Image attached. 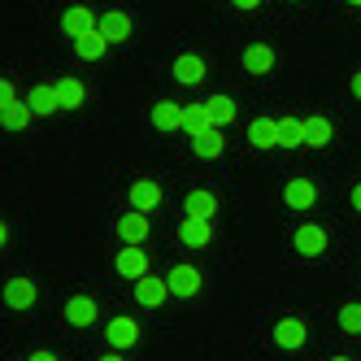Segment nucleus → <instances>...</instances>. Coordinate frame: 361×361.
<instances>
[{
  "instance_id": "f257e3e1",
  "label": "nucleus",
  "mask_w": 361,
  "mask_h": 361,
  "mask_svg": "<svg viewBox=\"0 0 361 361\" xmlns=\"http://www.w3.org/2000/svg\"><path fill=\"white\" fill-rule=\"evenodd\" d=\"M0 118H5V126H9V131H27V126H31V118H35L31 100H22V96L13 92V83H9V79L0 83Z\"/></svg>"
},
{
  "instance_id": "473e14b6",
  "label": "nucleus",
  "mask_w": 361,
  "mask_h": 361,
  "mask_svg": "<svg viewBox=\"0 0 361 361\" xmlns=\"http://www.w3.org/2000/svg\"><path fill=\"white\" fill-rule=\"evenodd\" d=\"M353 209H357V214H361V183H357V188H353Z\"/></svg>"
},
{
  "instance_id": "9d476101",
  "label": "nucleus",
  "mask_w": 361,
  "mask_h": 361,
  "mask_svg": "<svg viewBox=\"0 0 361 361\" xmlns=\"http://www.w3.org/2000/svg\"><path fill=\"white\" fill-rule=\"evenodd\" d=\"M214 214H218V196H214V192L196 188V192L183 196V218H204V222H214Z\"/></svg>"
},
{
  "instance_id": "dca6fc26",
  "label": "nucleus",
  "mask_w": 361,
  "mask_h": 361,
  "mask_svg": "<svg viewBox=\"0 0 361 361\" xmlns=\"http://www.w3.org/2000/svg\"><path fill=\"white\" fill-rule=\"evenodd\" d=\"M188 135H204V131H218V118L209 109V100H196V105H188Z\"/></svg>"
},
{
  "instance_id": "4be33fe9",
  "label": "nucleus",
  "mask_w": 361,
  "mask_h": 361,
  "mask_svg": "<svg viewBox=\"0 0 361 361\" xmlns=\"http://www.w3.org/2000/svg\"><path fill=\"white\" fill-rule=\"evenodd\" d=\"M66 322H70V326H92V322H96V300H92V296L66 300Z\"/></svg>"
},
{
  "instance_id": "ddd939ff",
  "label": "nucleus",
  "mask_w": 361,
  "mask_h": 361,
  "mask_svg": "<svg viewBox=\"0 0 361 361\" xmlns=\"http://www.w3.org/2000/svg\"><path fill=\"white\" fill-rule=\"evenodd\" d=\"M178 240H183L188 248H209L214 222H204V218H183V222H178Z\"/></svg>"
},
{
  "instance_id": "6ab92c4d",
  "label": "nucleus",
  "mask_w": 361,
  "mask_h": 361,
  "mask_svg": "<svg viewBox=\"0 0 361 361\" xmlns=\"http://www.w3.org/2000/svg\"><path fill=\"white\" fill-rule=\"evenodd\" d=\"M100 31L109 35V44H122V39H131V13H122V9H109V13H100Z\"/></svg>"
},
{
  "instance_id": "e433bc0d",
  "label": "nucleus",
  "mask_w": 361,
  "mask_h": 361,
  "mask_svg": "<svg viewBox=\"0 0 361 361\" xmlns=\"http://www.w3.org/2000/svg\"><path fill=\"white\" fill-rule=\"evenodd\" d=\"M288 5H296V0H288Z\"/></svg>"
},
{
  "instance_id": "9b49d317",
  "label": "nucleus",
  "mask_w": 361,
  "mask_h": 361,
  "mask_svg": "<svg viewBox=\"0 0 361 361\" xmlns=\"http://www.w3.org/2000/svg\"><path fill=\"white\" fill-rule=\"evenodd\" d=\"M296 252L300 257H322L326 252V231L322 226H314V222H305V226H296Z\"/></svg>"
},
{
  "instance_id": "cd10ccee",
  "label": "nucleus",
  "mask_w": 361,
  "mask_h": 361,
  "mask_svg": "<svg viewBox=\"0 0 361 361\" xmlns=\"http://www.w3.org/2000/svg\"><path fill=\"white\" fill-rule=\"evenodd\" d=\"M209 109H214L218 126H226V122H235V100H231V96H209Z\"/></svg>"
},
{
  "instance_id": "b1692460",
  "label": "nucleus",
  "mask_w": 361,
  "mask_h": 361,
  "mask_svg": "<svg viewBox=\"0 0 361 361\" xmlns=\"http://www.w3.org/2000/svg\"><path fill=\"white\" fill-rule=\"evenodd\" d=\"M279 131H283V144H288V148L309 144V122L305 118H279Z\"/></svg>"
},
{
  "instance_id": "a878e982",
  "label": "nucleus",
  "mask_w": 361,
  "mask_h": 361,
  "mask_svg": "<svg viewBox=\"0 0 361 361\" xmlns=\"http://www.w3.org/2000/svg\"><path fill=\"white\" fill-rule=\"evenodd\" d=\"M27 100H31V109H35V114H44V118L61 109V96H57V87H35Z\"/></svg>"
},
{
  "instance_id": "393cba45",
  "label": "nucleus",
  "mask_w": 361,
  "mask_h": 361,
  "mask_svg": "<svg viewBox=\"0 0 361 361\" xmlns=\"http://www.w3.org/2000/svg\"><path fill=\"white\" fill-rule=\"evenodd\" d=\"M57 87V96H61V109H79L83 100H87V87L79 83V79H61V83H53Z\"/></svg>"
},
{
  "instance_id": "f704fd0d",
  "label": "nucleus",
  "mask_w": 361,
  "mask_h": 361,
  "mask_svg": "<svg viewBox=\"0 0 361 361\" xmlns=\"http://www.w3.org/2000/svg\"><path fill=\"white\" fill-rule=\"evenodd\" d=\"M331 361H353V357H331Z\"/></svg>"
},
{
  "instance_id": "f8f14e48",
  "label": "nucleus",
  "mask_w": 361,
  "mask_h": 361,
  "mask_svg": "<svg viewBox=\"0 0 361 361\" xmlns=\"http://www.w3.org/2000/svg\"><path fill=\"white\" fill-rule=\"evenodd\" d=\"M166 279H170V292H174L178 300H188V296H196V292H200V283H204L196 266H174V270H170Z\"/></svg>"
},
{
  "instance_id": "c85d7f7f",
  "label": "nucleus",
  "mask_w": 361,
  "mask_h": 361,
  "mask_svg": "<svg viewBox=\"0 0 361 361\" xmlns=\"http://www.w3.org/2000/svg\"><path fill=\"white\" fill-rule=\"evenodd\" d=\"M340 331L344 335H361V305H344L340 309Z\"/></svg>"
},
{
  "instance_id": "4468645a",
  "label": "nucleus",
  "mask_w": 361,
  "mask_h": 361,
  "mask_svg": "<svg viewBox=\"0 0 361 361\" xmlns=\"http://www.w3.org/2000/svg\"><path fill=\"white\" fill-rule=\"evenodd\" d=\"M240 61H244V70H248V74H270L279 57H274V48H270V44H248Z\"/></svg>"
},
{
  "instance_id": "7c9ffc66",
  "label": "nucleus",
  "mask_w": 361,
  "mask_h": 361,
  "mask_svg": "<svg viewBox=\"0 0 361 361\" xmlns=\"http://www.w3.org/2000/svg\"><path fill=\"white\" fill-rule=\"evenodd\" d=\"M348 87H353V96L361 100V70H353V79H348Z\"/></svg>"
},
{
  "instance_id": "412c9836",
  "label": "nucleus",
  "mask_w": 361,
  "mask_h": 361,
  "mask_svg": "<svg viewBox=\"0 0 361 361\" xmlns=\"http://www.w3.org/2000/svg\"><path fill=\"white\" fill-rule=\"evenodd\" d=\"M5 305H9V309H31V305H35V279H9Z\"/></svg>"
},
{
  "instance_id": "a211bd4d",
  "label": "nucleus",
  "mask_w": 361,
  "mask_h": 361,
  "mask_svg": "<svg viewBox=\"0 0 361 361\" xmlns=\"http://www.w3.org/2000/svg\"><path fill=\"white\" fill-rule=\"evenodd\" d=\"M248 140H252L257 148H279V144H283V131H279V118H257V122L248 126Z\"/></svg>"
},
{
  "instance_id": "6e6552de",
  "label": "nucleus",
  "mask_w": 361,
  "mask_h": 361,
  "mask_svg": "<svg viewBox=\"0 0 361 361\" xmlns=\"http://www.w3.org/2000/svg\"><path fill=\"white\" fill-rule=\"evenodd\" d=\"M114 231H118L122 244H144V240H148V214H140V209L122 214V218L114 222Z\"/></svg>"
},
{
  "instance_id": "aec40b11",
  "label": "nucleus",
  "mask_w": 361,
  "mask_h": 361,
  "mask_svg": "<svg viewBox=\"0 0 361 361\" xmlns=\"http://www.w3.org/2000/svg\"><path fill=\"white\" fill-rule=\"evenodd\" d=\"M204 74H209V70H204V57H196V53H183V57H178L174 61V79L178 83H204Z\"/></svg>"
},
{
  "instance_id": "20e7f679",
  "label": "nucleus",
  "mask_w": 361,
  "mask_h": 361,
  "mask_svg": "<svg viewBox=\"0 0 361 361\" xmlns=\"http://www.w3.org/2000/svg\"><path fill=\"white\" fill-rule=\"evenodd\" d=\"M114 270H118L122 279H144V274H148V252H144L140 244H126V248L114 257Z\"/></svg>"
},
{
  "instance_id": "bb28decb",
  "label": "nucleus",
  "mask_w": 361,
  "mask_h": 361,
  "mask_svg": "<svg viewBox=\"0 0 361 361\" xmlns=\"http://www.w3.org/2000/svg\"><path fill=\"white\" fill-rule=\"evenodd\" d=\"M305 122H309V144H314V148H326V144H331V135H335V126H331V118L314 114V118H305Z\"/></svg>"
},
{
  "instance_id": "2f4dec72",
  "label": "nucleus",
  "mask_w": 361,
  "mask_h": 361,
  "mask_svg": "<svg viewBox=\"0 0 361 361\" xmlns=\"http://www.w3.org/2000/svg\"><path fill=\"white\" fill-rule=\"evenodd\" d=\"M235 9H262V0H231Z\"/></svg>"
},
{
  "instance_id": "7ed1b4c3",
  "label": "nucleus",
  "mask_w": 361,
  "mask_h": 361,
  "mask_svg": "<svg viewBox=\"0 0 361 361\" xmlns=\"http://www.w3.org/2000/svg\"><path fill=\"white\" fill-rule=\"evenodd\" d=\"M100 27V18L87 9V5H70L66 13H61V31L70 35V39H79V35H87V31H96Z\"/></svg>"
},
{
  "instance_id": "72a5a7b5",
  "label": "nucleus",
  "mask_w": 361,
  "mask_h": 361,
  "mask_svg": "<svg viewBox=\"0 0 361 361\" xmlns=\"http://www.w3.org/2000/svg\"><path fill=\"white\" fill-rule=\"evenodd\" d=\"M100 361H126V357H122V353L114 348V353H105V357H100Z\"/></svg>"
},
{
  "instance_id": "1a4fd4ad",
  "label": "nucleus",
  "mask_w": 361,
  "mask_h": 361,
  "mask_svg": "<svg viewBox=\"0 0 361 361\" xmlns=\"http://www.w3.org/2000/svg\"><path fill=\"white\" fill-rule=\"evenodd\" d=\"M157 204H161V183H157V178H135V183H131V209L152 214Z\"/></svg>"
},
{
  "instance_id": "5701e85b",
  "label": "nucleus",
  "mask_w": 361,
  "mask_h": 361,
  "mask_svg": "<svg viewBox=\"0 0 361 361\" xmlns=\"http://www.w3.org/2000/svg\"><path fill=\"white\" fill-rule=\"evenodd\" d=\"M222 126H218V131H204V135H192V152H196V157H204V161H218L222 157Z\"/></svg>"
},
{
  "instance_id": "423d86ee",
  "label": "nucleus",
  "mask_w": 361,
  "mask_h": 361,
  "mask_svg": "<svg viewBox=\"0 0 361 361\" xmlns=\"http://www.w3.org/2000/svg\"><path fill=\"white\" fill-rule=\"evenodd\" d=\"M152 126H157V131H183L188 109L174 105V100H157V105H152Z\"/></svg>"
},
{
  "instance_id": "f3484780",
  "label": "nucleus",
  "mask_w": 361,
  "mask_h": 361,
  "mask_svg": "<svg viewBox=\"0 0 361 361\" xmlns=\"http://www.w3.org/2000/svg\"><path fill=\"white\" fill-rule=\"evenodd\" d=\"M74 53H79L83 61H100V57L109 53V35L96 27V31H87V35H79V39H74Z\"/></svg>"
},
{
  "instance_id": "f03ea898",
  "label": "nucleus",
  "mask_w": 361,
  "mask_h": 361,
  "mask_svg": "<svg viewBox=\"0 0 361 361\" xmlns=\"http://www.w3.org/2000/svg\"><path fill=\"white\" fill-rule=\"evenodd\" d=\"M174 292H170V279H157V274H144V279H135V300L144 305V309H157V305H166Z\"/></svg>"
},
{
  "instance_id": "2eb2a0df",
  "label": "nucleus",
  "mask_w": 361,
  "mask_h": 361,
  "mask_svg": "<svg viewBox=\"0 0 361 361\" xmlns=\"http://www.w3.org/2000/svg\"><path fill=\"white\" fill-rule=\"evenodd\" d=\"M283 200H288V209H314L318 188L309 183V178H292V183L283 188Z\"/></svg>"
},
{
  "instance_id": "39448f33",
  "label": "nucleus",
  "mask_w": 361,
  "mask_h": 361,
  "mask_svg": "<svg viewBox=\"0 0 361 361\" xmlns=\"http://www.w3.org/2000/svg\"><path fill=\"white\" fill-rule=\"evenodd\" d=\"M305 340H309V326H305L300 318H283V322H274V348L296 353V348H305Z\"/></svg>"
},
{
  "instance_id": "c9c22d12",
  "label": "nucleus",
  "mask_w": 361,
  "mask_h": 361,
  "mask_svg": "<svg viewBox=\"0 0 361 361\" xmlns=\"http://www.w3.org/2000/svg\"><path fill=\"white\" fill-rule=\"evenodd\" d=\"M353 5H361V0H353Z\"/></svg>"
},
{
  "instance_id": "0eeeda50",
  "label": "nucleus",
  "mask_w": 361,
  "mask_h": 361,
  "mask_svg": "<svg viewBox=\"0 0 361 361\" xmlns=\"http://www.w3.org/2000/svg\"><path fill=\"white\" fill-rule=\"evenodd\" d=\"M105 340H109V348H135L140 344V322L135 318H114L109 326H105Z\"/></svg>"
},
{
  "instance_id": "c756f323",
  "label": "nucleus",
  "mask_w": 361,
  "mask_h": 361,
  "mask_svg": "<svg viewBox=\"0 0 361 361\" xmlns=\"http://www.w3.org/2000/svg\"><path fill=\"white\" fill-rule=\"evenodd\" d=\"M31 361H57V353H48V348H35V353H31Z\"/></svg>"
}]
</instances>
